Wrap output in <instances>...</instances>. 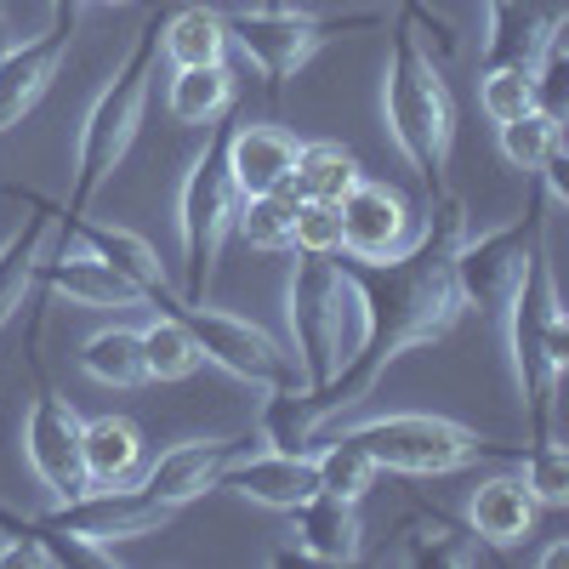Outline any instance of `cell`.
I'll list each match as a JSON object with an SVG mask.
<instances>
[{
  "mask_svg": "<svg viewBox=\"0 0 569 569\" xmlns=\"http://www.w3.org/2000/svg\"><path fill=\"white\" fill-rule=\"evenodd\" d=\"M467 233V206L456 194L427 200L421 233H410V246L393 257H348L337 251V273L348 284V308L359 313V342L342 353L337 376L325 388H268L257 439L284 456H308L330 421H342L370 399V388L388 376L393 359L445 342L461 297H456V273L450 257Z\"/></svg>",
  "mask_w": 569,
  "mask_h": 569,
  "instance_id": "obj_1",
  "label": "cell"
},
{
  "mask_svg": "<svg viewBox=\"0 0 569 569\" xmlns=\"http://www.w3.org/2000/svg\"><path fill=\"white\" fill-rule=\"evenodd\" d=\"M382 114L399 154L421 177L427 200L450 194V149H456V98L433 63V52L416 40L410 23H388V69H382Z\"/></svg>",
  "mask_w": 569,
  "mask_h": 569,
  "instance_id": "obj_2",
  "label": "cell"
},
{
  "mask_svg": "<svg viewBox=\"0 0 569 569\" xmlns=\"http://www.w3.org/2000/svg\"><path fill=\"white\" fill-rule=\"evenodd\" d=\"M154 63H160V12L142 18V29L131 34L120 69L109 74V86L91 98L80 137H74V188H69V206L63 217H86V206L103 194V182L120 171L131 137L142 126V109H149V91H154Z\"/></svg>",
  "mask_w": 569,
  "mask_h": 569,
  "instance_id": "obj_3",
  "label": "cell"
},
{
  "mask_svg": "<svg viewBox=\"0 0 569 569\" xmlns=\"http://www.w3.org/2000/svg\"><path fill=\"white\" fill-rule=\"evenodd\" d=\"M507 348H512V382H518V410L530 421V439H552V399L569 365V319L552 284L547 246L525 262L507 297Z\"/></svg>",
  "mask_w": 569,
  "mask_h": 569,
  "instance_id": "obj_4",
  "label": "cell"
},
{
  "mask_svg": "<svg viewBox=\"0 0 569 569\" xmlns=\"http://www.w3.org/2000/svg\"><path fill=\"white\" fill-rule=\"evenodd\" d=\"M233 211H240V188L228 177V126L211 120L206 149L188 160L182 188H177V240H182V302H206L211 273L222 257V240L233 233Z\"/></svg>",
  "mask_w": 569,
  "mask_h": 569,
  "instance_id": "obj_5",
  "label": "cell"
},
{
  "mask_svg": "<svg viewBox=\"0 0 569 569\" xmlns=\"http://www.w3.org/2000/svg\"><path fill=\"white\" fill-rule=\"evenodd\" d=\"M284 330H291V359L302 370V388H325L348 353V284L337 257H297L284 279Z\"/></svg>",
  "mask_w": 569,
  "mask_h": 569,
  "instance_id": "obj_6",
  "label": "cell"
},
{
  "mask_svg": "<svg viewBox=\"0 0 569 569\" xmlns=\"http://www.w3.org/2000/svg\"><path fill=\"white\" fill-rule=\"evenodd\" d=\"M348 439L376 461V472H410V479H439V472H461L479 456H496L501 445L479 439L472 427L427 410H393L348 427Z\"/></svg>",
  "mask_w": 569,
  "mask_h": 569,
  "instance_id": "obj_7",
  "label": "cell"
},
{
  "mask_svg": "<svg viewBox=\"0 0 569 569\" xmlns=\"http://www.w3.org/2000/svg\"><path fill=\"white\" fill-rule=\"evenodd\" d=\"M530 206L525 217H512L490 233H461V246L450 257V273H456V297H461V313H479V319H496L512 297L518 273L525 262L547 246V194H541V177H530Z\"/></svg>",
  "mask_w": 569,
  "mask_h": 569,
  "instance_id": "obj_8",
  "label": "cell"
},
{
  "mask_svg": "<svg viewBox=\"0 0 569 569\" xmlns=\"http://www.w3.org/2000/svg\"><path fill=\"white\" fill-rule=\"evenodd\" d=\"M222 29H228V46H240L251 69L268 80V91H279L297 69L313 63L325 40L359 34V29H388V18H370V12L319 18V12H291V7H257V12H222Z\"/></svg>",
  "mask_w": 569,
  "mask_h": 569,
  "instance_id": "obj_9",
  "label": "cell"
},
{
  "mask_svg": "<svg viewBox=\"0 0 569 569\" xmlns=\"http://www.w3.org/2000/svg\"><path fill=\"white\" fill-rule=\"evenodd\" d=\"M171 313L194 330V342H200V353L217 365V370H228L233 382H246V388H302V370H297V359H291V348L284 342H273L262 325H251V319H240V313H222V308H211V302H171Z\"/></svg>",
  "mask_w": 569,
  "mask_h": 569,
  "instance_id": "obj_10",
  "label": "cell"
},
{
  "mask_svg": "<svg viewBox=\"0 0 569 569\" xmlns=\"http://www.w3.org/2000/svg\"><path fill=\"white\" fill-rule=\"evenodd\" d=\"M46 530H63L80 541H98V547H120V541H142V536H160L171 525V507L154 501L149 490H131V485H91L69 501H58L52 512H40Z\"/></svg>",
  "mask_w": 569,
  "mask_h": 569,
  "instance_id": "obj_11",
  "label": "cell"
},
{
  "mask_svg": "<svg viewBox=\"0 0 569 569\" xmlns=\"http://www.w3.org/2000/svg\"><path fill=\"white\" fill-rule=\"evenodd\" d=\"M80 410L58 393V388H40L29 416H23V456L34 467V479L52 490L58 501L91 490L86 479V456H80Z\"/></svg>",
  "mask_w": 569,
  "mask_h": 569,
  "instance_id": "obj_12",
  "label": "cell"
},
{
  "mask_svg": "<svg viewBox=\"0 0 569 569\" xmlns=\"http://www.w3.org/2000/svg\"><path fill=\"white\" fill-rule=\"evenodd\" d=\"M251 445H262V439H251V433H222V439H182V445H171L149 472H142V490H149L154 501H166L171 512L177 507H188V501H200V496H211L217 485H222V472L240 461Z\"/></svg>",
  "mask_w": 569,
  "mask_h": 569,
  "instance_id": "obj_13",
  "label": "cell"
},
{
  "mask_svg": "<svg viewBox=\"0 0 569 569\" xmlns=\"http://www.w3.org/2000/svg\"><path fill=\"white\" fill-rule=\"evenodd\" d=\"M74 29L80 23H52L46 34L12 40L7 52H0V137H7L12 126H23V114L52 91L69 46H74Z\"/></svg>",
  "mask_w": 569,
  "mask_h": 569,
  "instance_id": "obj_14",
  "label": "cell"
},
{
  "mask_svg": "<svg viewBox=\"0 0 569 569\" xmlns=\"http://www.w3.org/2000/svg\"><path fill=\"white\" fill-rule=\"evenodd\" d=\"M337 211H342V251L348 257H393L410 246V206L388 182L359 177L337 200Z\"/></svg>",
  "mask_w": 569,
  "mask_h": 569,
  "instance_id": "obj_15",
  "label": "cell"
},
{
  "mask_svg": "<svg viewBox=\"0 0 569 569\" xmlns=\"http://www.w3.org/2000/svg\"><path fill=\"white\" fill-rule=\"evenodd\" d=\"M217 490H233L257 507H273V512H291L302 507L313 490H319V467H313V450L308 456H284V450H246L222 472Z\"/></svg>",
  "mask_w": 569,
  "mask_h": 569,
  "instance_id": "obj_16",
  "label": "cell"
},
{
  "mask_svg": "<svg viewBox=\"0 0 569 569\" xmlns=\"http://www.w3.org/2000/svg\"><path fill=\"white\" fill-rule=\"evenodd\" d=\"M297 149L302 142L284 131V126H228V177L233 188L246 194H279L291 188V171H297Z\"/></svg>",
  "mask_w": 569,
  "mask_h": 569,
  "instance_id": "obj_17",
  "label": "cell"
},
{
  "mask_svg": "<svg viewBox=\"0 0 569 569\" xmlns=\"http://www.w3.org/2000/svg\"><path fill=\"white\" fill-rule=\"evenodd\" d=\"M485 7H490V23L479 46V69L536 63L541 40L563 23V0H485Z\"/></svg>",
  "mask_w": 569,
  "mask_h": 569,
  "instance_id": "obj_18",
  "label": "cell"
},
{
  "mask_svg": "<svg viewBox=\"0 0 569 569\" xmlns=\"http://www.w3.org/2000/svg\"><path fill=\"white\" fill-rule=\"evenodd\" d=\"M34 284H46L52 297H69L74 308H142L149 302L114 262H103L98 251H86V246L74 257H52V262L40 257Z\"/></svg>",
  "mask_w": 569,
  "mask_h": 569,
  "instance_id": "obj_19",
  "label": "cell"
},
{
  "mask_svg": "<svg viewBox=\"0 0 569 569\" xmlns=\"http://www.w3.org/2000/svg\"><path fill=\"white\" fill-rule=\"evenodd\" d=\"M69 222V233L86 246V251H98L103 262H114L142 297H149L160 313H171V302H177V291H171V279H166V262L154 257V246L142 240V233H131V228H114V222H86V217H63Z\"/></svg>",
  "mask_w": 569,
  "mask_h": 569,
  "instance_id": "obj_20",
  "label": "cell"
},
{
  "mask_svg": "<svg viewBox=\"0 0 569 569\" xmlns=\"http://www.w3.org/2000/svg\"><path fill=\"white\" fill-rule=\"evenodd\" d=\"M291 518H297V552L313 558V563H353L365 552L359 501L313 490L302 507H291Z\"/></svg>",
  "mask_w": 569,
  "mask_h": 569,
  "instance_id": "obj_21",
  "label": "cell"
},
{
  "mask_svg": "<svg viewBox=\"0 0 569 569\" xmlns=\"http://www.w3.org/2000/svg\"><path fill=\"white\" fill-rule=\"evenodd\" d=\"M536 512L541 501L530 496V485L518 479V472H496V479H485L479 490H472V541H485V547H518V541H530L536 530Z\"/></svg>",
  "mask_w": 569,
  "mask_h": 569,
  "instance_id": "obj_22",
  "label": "cell"
},
{
  "mask_svg": "<svg viewBox=\"0 0 569 569\" xmlns=\"http://www.w3.org/2000/svg\"><path fill=\"white\" fill-rule=\"evenodd\" d=\"M52 200L29 194V222L0 246V337L7 325L23 313V302L34 297V273H40V257H46V233H52Z\"/></svg>",
  "mask_w": 569,
  "mask_h": 569,
  "instance_id": "obj_23",
  "label": "cell"
},
{
  "mask_svg": "<svg viewBox=\"0 0 569 569\" xmlns=\"http://www.w3.org/2000/svg\"><path fill=\"white\" fill-rule=\"evenodd\" d=\"M80 456L91 485H131L142 472V433L126 416H91L80 421Z\"/></svg>",
  "mask_w": 569,
  "mask_h": 569,
  "instance_id": "obj_24",
  "label": "cell"
},
{
  "mask_svg": "<svg viewBox=\"0 0 569 569\" xmlns=\"http://www.w3.org/2000/svg\"><path fill=\"white\" fill-rule=\"evenodd\" d=\"M160 52L171 58V69L228 63V29H222V12H211V7H182V12L160 18Z\"/></svg>",
  "mask_w": 569,
  "mask_h": 569,
  "instance_id": "obj_25",
  "label": "cell"
},
{
  "mask_svg": "<svg viewBox=\"0 0 569 569\" xmlns=\"http://www.w3.org/2000/svg\"><path fill=\"white\" fill-rule=\"evenodd\" d=\"M399 558L416 569H467V563H479V541L461 536L439 512H416L399 530Z\"/></svg>",
  "mask_w": 569,
  "mask_h": 569,
  "instance_id": "obj_26",
  "label": "cell"
},
{
  "mask_svg": "<svg viewBox=\"0 0 569 569\" xmlns=\"http://www.w3.org/2000/svg\"><path fill=\"white\" fill-rule=\"evenodd\" d=\"M359 177L365 171H359L353 149H342V142H330V137H313V142H302V149H297L291 194L297 200H330V206H337Z\"/></svg>",
  "mask_w": 569,
  "mask_h": 569,
  "instance_id": "obj_27",
  "label": "cell"
},
{
  "mask_svg": "<svg viewBox=\"0 0 569 569\" xmlns=\"http://www.w3.org/2000/svg\"><path fill=\"white\" fill-rule=\"evenodd\" d=\"M233 103V69L228 63H206V69H177L171 91H166V109L177 126H211L222 120Z\"/></svg>",
  "mask_w": 569,
  "mask_h": 569,
  "instance_id": "obj_28",
  "label": "cell"
},
{
  "mask_svg": "<svg viewBox=\"0 0 569 569\" xmlns=\"http://www.w3.org/2000/svg\"><path fill=\"white\" fill-rule=\"evenodd\" d=\"M137 342H142V376H149V382H188V376L206 365L194 330L177 313H160L154 325H142Z\"/></svg>",
  "mask_w": 569,
  "mask_h": 569,
  "instance_id": "obj_29",
  "label": "cell"
},
{
  "mask_svg": "<svg viewBox=\"0 0 569 569\" xmlns=\"http://www.w3.org/2000/svg\"><path fill=\"white\" fill-rule=\"evenodd\" d=\"M80 370L91 376V382L120 388V393L149 382V376H142V342L126 325H109V330H98V337H86L80 342Z\"/></svg>",
  "mask_w": 569,
  "mask_h": 569,
  "instance_id": "obj_30",
  "label": "cell"
},
{
  "mask_svg": "<svg viewBox=\"0 0 569 569\" xmlns=\"http://www.w3.org/2000/svg\"><path fill=\"white\" fill-rule=\"evenodd\" d=\"M501 131V154L507 166H518L525 177H541L552 166V154H563V120L547 114V109H525L518 120L496 126Z\"/></svg>",
  "mask_w": 569,
  "mask_h": 569,
  "instance_id": "obj_31",
  "label": "cell"
},
{
  "mask_svg": "<svg viewBox=\"0 0 569 569\" xmlns=\"http://www.w3.org/2000/svg\"><path fill=\"white\" fill-rule=\"evenodd\" d=\"M291 211H297L291 188H279V194H246L240 211H233V233L251 251H291Z\"/></svg>",
  "mask_w": 569,
  "mask_h": 569,
  "instance_id": "obj_32",
  "label": "cell"
},
{
  "mask_svg": "<svg viewBox=\"0 0 569 569\" xmlns=\"http://www.w3.org/2000/svg\"><path fill=\"white\" fill-rule=\"evenodd\" d=\"M313 467H319V490H325V496H342V501H365V490L376 485V461H370L348 433L325 439V445L313 450Z\"/></svg>",
  "mask_w": 569,
  "mask_h": 569,
  "instance_id": "obj_33",
  "label": "cell"
},
{
  "mask_svg": "<svg viewBox=\"0 0 569 569\" xmlns=\"http://www.w3.org/2000/svg\"><path fill=\"white\" fill-rule=\"evenodd\" d=\"M479 103L496 126L518 120L525 109H536V80H530V63H501V69H485L479 74Z\"/></svg>",
  "mask_w": 569,
  "mask_h": 569,
  "instance_id": "obj_34",
  "label": "cell"
},
{
  "mask_svg": "<svg viewBox=\"0 0 569 569\" xmlns=\"http://www.w3.org/2000/svg\"><path fill=\"white\" fill-rule=\"evenodd\" d=\"M518 461H525V472H518V479L530 485V496H536L541 507H563V501H569V450H563L558 439H530Z\"/></svg>",
  "mask_w": 569,
  "mask_h": 569,
  "instance_id": "obj_35",
  "label": "cell"
},
{
  "mask_svg": "<svg viewBox=\"0 0 569 569\" xmlns=\"http://www.w3.org/2000/svg\"><path fill=\"white\" fill-rule=\"evenodd\" d=\"M291 251L337 257L342 251V211L330 200H297V211H291Z\"/></svg>",
  "mask_w": 569,
  "mask_h": 569,
  "instance_id": "obj_36",
  "label": "cell"
},
{
  "mask_svg": "<svg viewBox=\"0 0 569 569\" xmlns=\"http://www.w3.org/2000/svg\"><path fill=\"white\" fill-rule=\"evenodd\" d=\"M399 7H405V18H416L421 29H433L439 34V58H456L461 52V34H456V23L433 7V0H399Z\"/></svg>",
  "mask_w": 569,
  "mask_h": 569,
  "instance_id": "obj_37",
  "label": "cell"
},
{
  "mask_svg": "<svg viewBox=\"0 0 569 569\" xmlns=\"http://www.w3.org/2000/svg\"><path fill=\"white\" fill-rule=\"evenodd\" d=\"M86 0H52V23H80Z\"/></svg>",
  "mask_w": 569,
  "mask_h": 569,
  "instance_id": "obj_38",
  "label": "cell"
},
{
  "mask_svg": "<svg viewBox=\"0 0 569 569\" xmlns=\"http://www.w3.org/2000/svg\"><path fill=\"white\" fill-rule=\"evenodd\" d=\"M563 558H569V541H552V547H547L536 563H563Z\"/></svg>",
  "mask_w": 569,
  "mask_h": 569,
  "instance_id": "obj_39",
  "label": "cell"
},
{
  "mask_svg": "<svg viewBox=\"0 0 569 569\" xmlns=\"http://www.w3.org/2000/svg\"><path fill=\"white\" fill-rule=\"evenodd\" d=\"M12 46V23H7V12H0V52Z\"/></svg>",
  "mask_w": 569,
  "mask_h": 569,
  "instance_id": "obj_40",
  "label": "cell"
},
{
  "mask_svg": "<svg viewBox=\"0 0 569 569\" xmlns=\"http://www.w3.org/2000/svg\"><path fill=\"white\" fill-rule=\"evenodd\" d=\"M103 7H131V0H103Z\"/></svg>",
  "mask_w": 569,
  "mask_h": 569,
  "instance_id": "obj_41",
  "label": "cell"
},
{
  "mask_svg": "<svg viewBox=\"0 0 569 569\" xmlns=\"http://www.w3.org/2000/svg\"><path fill=\"white\" fill-rule=\"evenodd\" d=\"M262 7H284V0H262Z\"/></svg>",
  "mask_w": 569,
  "mask_h": 569,
  "instance_id": "obj_42",
  "label": "cell"
}]
</instances>
